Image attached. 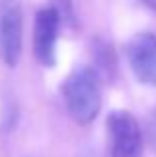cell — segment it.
I'll return each instance as SVG.
<instances>
[{
  "label": "cell",
  "instance_id": "6da1fadb",
  "mask_svg": "<svg viewBox=\"0 0 156 157\" xmlns=\"http://www.w3.org/2000/svg\"><path fill=\"white\" fill-rule=\"evenodd\" d=\"M66 111L76 123L88 125L96 119L102 105L100 74L92 66L74 68L60 86Z\"/></svg>",
  "mask_w": 156,
  "mask_h": 157
},
{
  "label": "cell",
  "instance_id": "7a4b0ae2",
  "mask_svg": "<svg viewBox=\"0 0 156 157\" xmlns=\"http://www.w3.org/2000/svg\"><path fill=\"white\" fill-rule=\"evenodd\" d=\"M108 143L112 157H140L144 135L136 117L126 109H116L106 119Z\"/></svg>",
  "mask_w": 156,
  "mask_h": 157
},
{
  "label": "cell",
  "instance_id": "3957f363",
  "mask_svg": "<svg viewBox=\"0 0 156 157\" xmlns=\"http://www.w3.org/2000/svg\"><path fill=\"white\" fill-rule=\"evenodd\" d=\"M62 16L54 6H44L34 16V32H32V50L34 58L44 66L52 68L56 64V46L62 28Z\"/></svg>",
  "mask_w": 156,
  "mask_h": 157
},
{
  "label": "cell",
  "instance_id": "277c9868",
  "mask_svg": "<svg viewBox=\"0 0 156 157\" xmlns=\"http://www.w3.org/2000/svg\"><path fill=\"white\" fill-rule=\"evenodd\" d=\"M126 58L132 74L144 86H156V34L138 32L126 44Z\"/></svg>",
  "mask_w": 156,
  "mask_h": 157
},
{
  "label": "cell",
  "instance_id": "5b68a950",
  "mask_svg": "<svg viewBox=\"0 0 156 157\" xmlns=\"http://www.w3.org/2000/svg\"><path fill=\"white\" fill-rule=\"evenodd\" d=\"M0 52L10 68L22 56V10L18 4H8L0 14Z\"/></svg>",
  "mask_w": 156,
  "mask_h": 157
},
{
  "label": "cell",
  "instance_id": "8992f818",
  "mask_svg": "<svg viewBox=\"0 0 156 157\" xmlns=\"http://www.w3.org/2000/svg\"><path fill=\"white\" fill-rule=\"evenodd\" d=\"M52 6L58 10V14L62 16V22L66 26H76V12H74V2L72 0H52Z\"/></svg>",
  "mask_w": 156,
  "mask_h": 157
},
{
  "label": "cell",
  "instance_id": "52a82bcc",
  "mask_svg": "<svg viewBox=\"0 0 156 157\" xmlns=\"http://www.w3.org/2000/svg\"><path fill=\"white\" fill-rule=\"evenodd\" d=\"M146 141L156 153V109H152V113L148 115V121H146Z\"/></svg>",
  "mask_w": 156,
  "mask_h": 157
},
{
  "label": "cell",
  "instance_id": "ba28073f",
  "mask_svg": "<svg viewBox=\"0 0 156 157\" xmlns=\"http://www.w3.org/2000/svg\"><path fill=\"white\" fill-rule=\"evenodd\" d=\"M136 2L140 4L142 8H146L150 14H154V16H156V0H136Z\"/></svg>",
  "mask_w": 156,
  "mask_h": 157
}]
</instances>
